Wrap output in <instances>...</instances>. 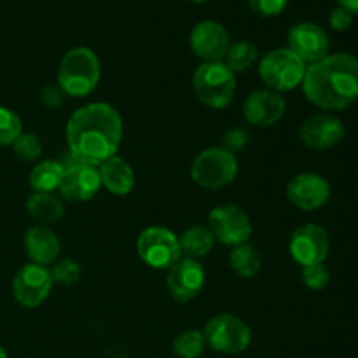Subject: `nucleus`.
<instances>
[{
    "label": "nucleus",
    "instance_id": "473e14b6",
    "mask_svg": "<svg viewBox=\"0 0 358 358\" xmlns=\"http://www.w3.org/2000/svg\"><path fill=\"white\" fill-rule=\"evenodd\" d=\"M65 91H63L58 84H49V86H45L41 93L42 103L48 108H52V110L62 107L63 101H65Z\"/></svg>",
    "mask_w": 358,
    "mask_h": 358
},
{
    "label": "nucleus",
    "instance_id": "7c9ffc66",
    "mask_svg": "<svg viewBox=\"0 0 358 358\" xmlns=\"http://www.w3.org/2000/svg\"><path fill=\"white\" fill-rule=\"evenodd\" d=\"M248 142H250V135H248L243 128H233L224 135L222 149L229 150L231 154L236 156L238 152L245 150V147L248 145Z\"/></svg>",
    "mask_w": 358,
    "mask_h": 358
},
{
    "label": "nucleus",
    "instance_id": "1a4fd4ad",
    "mask_svg": "<svg viewBox=\"0 0 358 358\" xmlns=\"http://www.w3.org/2000/svg\"><path fill=\"white\" fill-rule=\"evenodd\" d=\"M208 229L212 231L215 241L238 247L248 243L254 226L243 208L236 205H220L210 212Z\"/></svg>",
    "mask_w": 358,
    "mask_h": 358
},
{
    "label": "nucleus",
    "instance_id": "20e7f679",
    "mask_svg": "<svg viewBox=\"0 0 358 358\" xmlns=\"http://www.w3.org/2000/svg\"><path fill=\"white\" fill-rule=\"evenodd\" d=\"M196 96L210 108H224L233 101L236 76L224 62H203L192 79Z\"/></svg>",
    "mask_w": 358,
    "mask_h": 358
},
{
    "label": "nucleus",
    "instance_id": "a211bd4d",
    "mask_svg": "<svg viewBox=\"0 0 358 358\" xmlns=\"http://www.w3.org/2000/svg\"><path fill=\"white\" fill-rule=\"evenodd\" d=\"M287 110L285 98L271 90H257L243 101V115L250 124L268 128L276 124Z\"/></svg>",
    "mask_w": 358,
    "mask_h": 358
},
{
    "label": "nucleus",
    "instance_id": "9d476101",
    "mask_svg": "<svg viewBox=\"0 0 358 358\" xmlns=\"http://www.w3.org/2000/svg\"><path fill=\"white\" fill-rule=\"evenodd\" d=\"M52 289V276L45 266L24 264L13 280L14 299L23 308L34 310L49 297Z\"/></svg>",
    "mask_w": 358,
    "mask_h": 358
},
{
    "label": "nucleus",
    "instance_id": "e433bc0d",
    "mask_svg": "<svg viewBox=\"0 0 358 358\" xmlns=\"http://www.w3.org/2000/svg\"><path fill=\"white\" fill-rule=\"evenodd\" d=\"M191 2H194V3H203V2H208V0H191Z\"/></svg>",
    "mask_w": 358,
    "mask_h": 358
},
{
    "label": "nucleus",
    "instance_id": "393cba45",
    "mask_svg": "<svg viewBox=\"0 0 358 358\" xmlns=\"http://www.w3.org/2000/svg\"><path fill=\"white\" fill-rule=\"evenodd\" d=\"M255 59H257V48L248 41H238L229 45L224 63L236 73L250 69Z\"/></svg>",
    "mask_w": 358,
    "mask_h": 358
},
{
    "label": "nucleus",
    "instance_id": "aec40b11",
    "mask_svg": "<svg viewBox=\"0 0 358 358\" xmlns=\"http://www.w3.org/2000/svg\"><path fill=\"white\" fill-rule=\"evenodd\" d=\"M101 185L115 196H128L135 189L136 177L129 163L117 154L98 164Z\"/></svg>",
    "mask_w": 358,
    "mask_h": 358
},
{
    "label": "nucleus",
    "instance_id": "39448f33",
    "mask_svg": "<svg viewBox=\"0 0 358 358\" xmlns=\"http://www.w3.org/2000/svg\"><path fill=\"white\" fill-rule=\"evenodd\" d=\"M306 63L289 48L273 49L259 63V77L268 90L282 93L301 86L306 76Z\"/></svg>",
    "mask_w": 358,
    "mask_h": 358
},
{
    "label": "nucleus",
    "instance_id": "dca6fc26",
    "mask_svg": "<svg viewBox=\"0 0 358 358\" xmlns=\"http://www.w3.org/2000/svg\"><path fill=\"white\" fill-rule=\"evenodd\" d=\"M289 49L294 55L299 56L304 63H317L329 55V37L315 23H297L294 24L287 35Z\"/></svg>",
    "mask_w": 358,
    "mask_h": 358
},
{
    "label": "nucleus",
    "instance_id": "2f4dec72",
    "mask_svg": "<svg viewBox=\"0 0 358 358\" xmlns=\"http://www.w3.org/2000/svg\"><path fill=\"white\" fill-rule=\"evenodd\" d=\"M248 2H250V7L259 16L271 17L282 14L289 0H248Z\"/></svg>",
    "mask_w": 358,
    "mask_h": 358
},
{
    "label": "nucleus",
    "instance_id": "f257e3e1",
    "mask_svg": "<svg viewBox=\"0 0 358 358\" xmlns=\"http://www.w3.org/2000/svg\"><path fill=\"white\" fill-rule=\"evenodd\" d=\"M122 140V119L112 105L96 101L77 108L66 122V142L79 163L98 166L115 156Z\"/></svg>",
    "mask_w": 358,
    "mask_h": 358
},
{
    "label": "nucleus",
    "instance_id": "bb28decb",
    "mask_svg": "<svg viewBox=\"0 0 358 358\" xmlns=\"http://www.w3.org/2000/svg\"><path fill=\"white\" fill-rule=\"evenodd\" d=\"M14 156L21 161H35L41 157L42 154V142L37 135L34 133H21L13 143Z\"/></svg>",
    "mask_w": 358,
    "mask_h": 358
},
{
    "label": "nucleus",
    "instance_id": "c756f323",
    "mask_svg": "<svg viewBox=\"0 0 358 358\" xmlns=\"http://www.w3.org/2000/svg\"><path fill=\"white\" fill-rule=\"evenodd\" d=\"M301 280L304 285L311 290H322L329 285L331 282V273L324 264H313L304 266L301 271Z\"/></svg>",
    "mask_w": 358,
    "mask_h": 358
},
{
    "label": "nucleus",
    "instance_id": "4468645a",
    "mask_svg": "<svg viewBox=\"0 0 358 358\" xmlns=\"http://www.w3.org/2000/svg\"><path fill=\"white\" fill-rule=\"evenodd\" d=\"M166 285L177 303H189L205 287V269L196 259H180L168 271Z\"/></svg>",
    "mask_w": 358,
    "mask_h": 358
},
{
    "label": "nucleus",
    "instance_id": "7ed1b4c3",
    "mask_svg": "<svg viewBox=\"0 0 358 358\" xmlns=\"http://www.w3.org/2000/svg\"><path fill=\"white\" fill-rule=\"evenodd\" d=\"M100 77V59L90 48L70 49L59 62L58 86L69 96H87V94L96 90Z\"/></svg>",
    "mask_w": 358,
    "mask_h": 358
},
{
    "label": "nucleus",
    "instance_id": "412c9836",
    "mask_svg": "<svg viewBox=\"0 0 358 358\" xmlns=\"http://www.w3.org/2000/svg\"><path fill=\"white\" fill-rule=\"evenodd\" d=\"M27 212L37 222L52 224L58 222L65 213L62 199L52 192H34L27 199Z\"/></svg>",
    "mask_w": 358,
    "mask_h": 358
},
{
    "label": "nucleus",
    "instance_id": "b1692460",
    "mask_svg": "<svg viewBox=\"0 0 358 358\" xmlns=\"http://www.w3.org/2000/svg\"><path fill=\"white\" fill-rule=\"evenodd\" d=\"M229 266L241 278H255L262 268V259L257 248L250 243L238 245L229 254Z\"/></svg>",
    "mask_w": 358,
    "mask_h": 358
},
{
    "label": "nucleus",
    "instance_id": "ddd939ff",
    "mask_svg": "<svg viewBox=\"0 0 358 358\" xmlns=\"http://www.w3.org/2000/svg\"><path fill=\"white\" fill-rule=\"evenodd\" d=\"M287 199L303 212L322 208L331 198V185L322 175L299 173L287 185Z\"/></svg>",
    "mask_w": 358,
    "mask_h": 358
},
{
    "label": "nucleus",
    "instance_id": "f3484780",
    "mask_svg": "<svg viewBox=\"0 0 358 358\" xmlns=\"http://www.w3.org/2000/svg\"><path fill=\"white\" fill-rule=\"evenodd\" d=\"M346 135L341 119L331 114H315L301 124L299 138L306 147L315 150H325L343 142Z\"/></svg>",
    "mask_w": 358,
    "mask_h": 358
},
{
    "label": "nucleus",
    "instance_id": "5701e85b",
    "mask_svg": "<svg viewBox=\"0 0 358 358\" xmlns=\"http://www.w3.org/2000/svg\"><path fill=\"white\" fill-rule=\"evenodd\" d=\"M65 166L58 161L45 159L35 164L30 171V187L35 192H55L59 187Z\"/></svg>",
    "mask_w": 358,
    "mask_h": 358
},
{
    "label": "nucleus",
    "instance_id": "f8f14e48",
    "mask_svg": "<svg viewBox=\"0 0 358 358\" xmlns=\"http://www.w3.org/2000/svg\"><path fill=\"white\" fill-rule=\"evenodd\" d=\"M101 180L98 166L76 161L70 166H65L62 182H59V194L70 203L90 201L100 191Z\"/></svg>",
    "mask_w": 358,
    "mask_h": 358
},
{
    "label": "nucleus",
    "instance_id": "6ab92c4d",
    "mask_svg": "<svg viewBox=\"0 0 358 358\" xmlns=\"http://www.w3.org/2000/svg\"><path fill=\"white\" fill-rule=\"evenodd\" d=\"M24 250L34 264H41L48 268V264L58 259L62 245L58 236L51 229L42 226H34L24 233Z\"/></svg>",
    "mask_w": 358,
    "mask_h": 358
},
{
    "label": "nucleus",
    "instance_id": "c85d7f7f",
    "mask_svg": "<svg viewBox=\"0 0 358 358\" xmlns=\"http://www.w3.org/2000/svg\"><path fill=\"white\" fill-rule=\"evenodd\" d=\"M52 282L62 283V285H73L80 280V266L79 262L73 261V259L66 257L62 259L59 262H56L55 268L51 271Z\"/></svg>",
    "mask_w": 358,
    "mask_h": 358
},
{
    "label": "nucleus",
    "instance_id": "9b49d317",
    "mask_svg": "<svg viewBox=\"0 0 358 358\" xmlns=\"http://www.w3.org/2000/svg\"><path fill=\"white\" fill-rule=\"evenodd\" d=\"M329 250H331L329 233L317 224H304V226L297 227L290 238L289 252L301 268L324 264Z\"/></svg>",
    "mask_w": 358,
    "mask_h": 358
},
{
    "label": "nucleus",
    "instance_id": "f704fd0d",
    "mask_svg": "<svg viewBox=\"0 0 358 358\" xmlns=\"http://www.w3.org/2000/svg\"><path fill=\"white\" fill-rule=\"evenodd\" d=\"M338 3L341 7H345L346 10H350L353 16H357L358 14V0H338Z\"/></svg>",
    "mask_w": 358,
    "mask_h": 358
},
{
    "label": "nucleus",
    "instance_id": "a878e982",
    "mask_svg": "<svg viewBox=\"0 0 358 358\" xmlns=\"http://www.w3.org/2000/svg\"><path fill=\"white\" fill-rule=\"evenodd\" d=\"M205 336L196 329H187L173 339V353L178 358H199L205 352Z\"/></svg>",
    "mask_w": 358,
    "mask_h": 358
},
{
    "label": "nucleus",
    "instance_id": "4be33fe9",
    "mask_svg": "<svg viewBox=\"0 0 358 358\" xmlns=\"http://www.w3.org/2000/svg\"><path fill=\"white\" fill-rule=\"evenodd\" d=\"M178 241H180L182 255H185L187 259H196V261L208 255L215 245V238L206 226L189 227L182 233Z\"/></svg>",
    "mask_w": 358,
    "mask_h": 358
},
{
    "label": "nucleus",
    "instance_id": "f03ea898",
    "mask_svg": "<svg viewBox=\"0 0 358 358\" xmlns=\"http://www.w3.org/2000/svg\"><path fill=\"white\" fill-rule=\"evenodd\" d=\"M301 86L322 110H345L358 100V58L350 52L327 55L308 66Z\"/></svg>",
    "mask_w": 358,
    "mask_h": 358
},
{
    "label": "nucleus",
    "instance_id": "423d86ee",
    "mask_svg": "<svg viewBox=\"0 0 358 358\" xmlns=\"http://www.w3.org/2000/svg\"><path fill=\"white\" fill-rule=\"evenodd\" d=\"M238 175V159L222 147H210L194 157L191 178L205 189H222Z\"/></svg>",
    "mask_w": 358,
    "mask_h": 358
},
{
    "label": "nucleus",
    "instance_id": "0eeeda50",
    "mask_svg": "<svg viewBox=\"0 0 358 358\" xmlns=\"http://www.w3.org/2000/svg\"><path fill=\"white\" fill-rule=\"evenodd\" d=\"M205 341L213 352L224 355L243 353L252 343V331L241 318L234 315L222 313L210 318L203 329Z\"/></svg>",
    "mask_w": 358,
    "mask_h": 358
},
{
    "label": "nucleus",
    "instance_id": "2eb2a0df",
    "mask_svg": "<svg viewBox=\"0 0 358 358\" xmlns=\"http://www.w3.org/2000/svg\"><path fill=\"white\" fill-rule=\"evenodd\" d=\"M191 49L203 62H224L229 49V34L220 23L212 20L201 21L191 31Z\"/></svg>",
    "mask_w": 358,
    "mask_h": 358
},
{
    "label": "nucleus",
    "instance_id": "72a5a7b5",
    "mask_svg": "<svg viewBox=\"0 0 358 358\" xmlns=\"http://www.w3.org/2000/svg\"><path fill=\"white\" fill-rule=\"evenodd\" d=\"M353 23V14L350 10H346L345 7L338 6L331 10V16H329V24H331L332 30L336 31H345L352 27Z\"/></svg>",
    "mask_w": 358,
    "mask_h": 358
},
{
    "label": "nucleus",
    "instance_id": "c9c22d12",
    "mask_svg": "<svg viewBox=\"0 0 358 358\" xmlns=\"http://www.w3.org/2000/svg\"><path fill=\"white\" fill-rule=\"evenodd\" d=\"M0 358H7V353H6V350H3L2 346H0Z\"/></svg>",
    "mask_w": 358,
    "mask_h": 358
},
{
    "label": "nucleus",
    "instance_id": "cd10ccee",
    "mask_svg": "<svg viewBox=\"0 0 358 358\" xmlns=\"http://www.w3.org/2000/svg\"><path fill=\"white\" fill-rule=\"evenodd\" d=\"M21 133H23L21 119L10 108L0 107V147L13 145Z\"/></svg>",
    "mask_w": 358,
    "mask_h": 358
},
{
    "label": "nucleus",
    "instance_id": "6e6552de",
    "mask_svg": "<svg viewBox=\"0 0 358 358\" xmlns=\"http://www.w3.org/2000/svg\"><path fill=\"white\" fill-rule=\"evenodd\" d=\"M136 252L149 268L170 269L182 259L180 241L173 231L161 226H150L140 233Z\"/></svg>",
    "mask_w": 358,
    "mask_h": 358
}]
</instances>
